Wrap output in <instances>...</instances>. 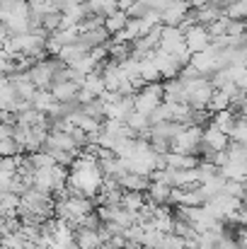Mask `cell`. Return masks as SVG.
Instances as JSON below:
<instances>
[{
  "label": "cell",
  "mask_w": 247,
  "mask_h": 249,
  "mask_svg": "<svg viewBox=\"0 0 247 249\" xmlns=\"http://www.w3.org/2000/svg\"><path fill=\"white\" fill-rule=\"evenodd\" d=\"M184 85H187V104L191 109H209V102L216 92L213 83L206 75H196V78L184 80Z\"/></svg>",
  "instance_id": "obj_1"
},
{
  "label": "cell",
  "mask_w": 247,
  "mask_h": 249,
  "mask_svg": "<svg viewBox=\"0 0 247 249\" xmlns=\"http://www.w3.org/2000/svg\"><path fill=\"white\" fill-rule=\"evenodd\" d=\"M201 136H204V126L199 124H184L179 128V133L172 141V150L174 153H184V155H196L199 158V145H201Z\"/></svg>",
  "instance_id": "obj_2"
},
{
  "label": "cell",
  "mask_w": 247,
  "mask_h": 249,
  "mask_svg": "<svg viewBox=\"0 0 247 249\" xmlns=\"http://www.w3.org/2000/svg\"><path fill=\"white\" fill-rule=\"evenodd\" d=\"M163 83H146L141 89L133 92V104H136V111L151 116L160 104H163Z\"/></svg>",
  "instance_id": "obj_3"
},
{
  "label": "cell",
  "mask_w": 247,
  "mask_h": 249,
  "mask_svg": "<svg viewBox=\"0 0 247 249\" xmlns=\"http://www.w3.org/2000/svg\"><path fill=\"white\" fill-rule=\"evenodd\" d=\"M182 32H184V44H187V49H189L191 53H199V51L209 49L211 41H213L211 34H209V29H206L204 24H189V27H184Z\"/></svg>",
  "instance_id": "obj_4"
},
{
  "label": "cell",
  "mask_w": 247,
  "mask_h": 249,
  "mask_svg": "<svg viewBox=\"0 0 247 249\" xmlns=\"http://www.w3.org/2000/svg\"><path fill=\"white\" fill-rule=\"evenodd\" d=\"M189 7L191 5L187 0H172L165 10H160V24H165V27H179L187 19Z\"/></svg>",
  "instance_id": "obj_5"
},
{
  "label": "cell",
  "mask_w": 247,
  "mask_h": 249,
  "mask_svg": "<svg viewBox=\"0 0 247 249\" xmlns=\"http://www.w3.org/2000/svg\"><path fill=\"white\" fill-rule=\"evenodd\" d=\"M51 89V94L61 102V104H68V102H78V92H80V83L78 80H71V78H66V80H56V83L49 87Z\"/></svg>",
  "instance_id": "obj_6"
},
{
  "label": "cell",
  "mask_w": 247,
  "mask_h": 249,
  "mask_svg": "<svg viewBox=\"0 0 247 249\" xmlns=\"http://www.w3.org/2000/svg\"><path fill=\"white\" fill-rule=\"evenodd\" d=\"M170 194H172V184L160 181V179H151L146 189V198L153 206H170Z\"/></svg>",
  "instance_id": "obj_7"
},
{
  "label": "cell",
  "mask_w": 247,
  "mask_h": 249,
  "mask_svg": "<svg viewBox=\"0 0 247 249\" xmlns=\"http://www.w3.org/2000/svg\"><path fill=\"white\" fill-rule=\"evenodd\" d=\"M116 181H119V186H121L124 191H146L148 184H151V177L138 174V172H129V169H126Z\"/></svg>",
  "instance_id": "obj_8"
},
{
  "label": "cell",
  "mask_w": 247,
  "mask_h": 249,
  "mask_svg": "<svg viewBox=\"0 0 247 249\" xmlns=\"http://www.w3.org/2000/svg\"><path fill=\"white\" fill-rule=\"evenodd\" d=\"M163 97L165 102H187V85H184V80L179 75L170 78V80H163Z\"/></svg>",
  "instance_id": "obj_9"
},
{
  "label": "cell",
  "mask_w": 247,
  "mask_h": 249,
  "mask_svg": "<svg viewBox=\"0 0 247 249\" xmlns=\"http://www.w3.org/2000/svg\"><path fill=\"white\" fill-rule=\"evenodd\" d=\"M76 245L78 249H99L102 235L99 230H92V228H76Z\"/></svg>",
  "instance_id": "obj_10"
},
{
  "label": "cell",
  "mask_w": 247,
  "mask_h": 249,
  "mask_svg": "<svg viewBox=\"0 0 247 249\" xmlns=\"http://www.w3.org/2000/svg\"><path fill=\"white\" fill-rule=\"evenodd\" d=\"M80 39L90 49H95V46H107V44L112 41V34L104 29V24H99V27H95V29L80 32Z\"/></svg>",
  "instance_id": "obj_11"
},
{
  "label": "cell",
  "mask_w": 247,
  "mask_h": 249,
  "mask_svg": "<svg viewBox=\"0 0 247 249\" xmlns=\"http://www.w3.org/2000/svg\"><path fill=\"white\" fill-rule=\"evenodd\" d=\"M126 22H129V12H126V10H114L112 15H107V17H104V29L114 36V34L124 32Z\"/></svg>",
  "instance_id": "obj_12"
},
{
  "label": "cell",
  "mask_w": 247,
  "mask_h": 249,
  "mask_svg": "<svg viewBox=\"0 0 247 249\" xmlns=\"http://www.w3.org/2000/svg\"><path fill=\"white\" fill-rule=\"evenodd\" d=\"M146 203H148L146 191H124V196H121V206H124L126 211H131V213L143 211Z\"/></svg>",
  "instance_id": "obj_13"
},
{
  "label": "cell",
  "mask_w": 247,
  "mask_h": 249,
  "mask_svg": "<svg viewBox=\"0 0 247 249\" xmlns=\"http://www.w3.org/2000/svg\"><path fill=\"white\" fill-rule=\"evenodd\" d=\"M235 119H238V114H235L233 109H223V111H216V114H211V121H209V124H213L216 128H221V131L230 133V128H233Z\"/></svg>",
  "instance_id": "obj_14"
},
{
  "label": "cell",
  "mask_w": 247,
  "mask_h": 249,
  "mask_svg": "<svg viewBox=\"0 0 247 249\" xmlns=\"http://www.w3.org/2000/svg\"><path fill=\"white\" fill-rule=\"evenodd\" d=\"M138 63H141V78H143V83H163L160 71H158V66L153 63V58H151V56L141 58Z\"/></svg>",
  "instance_id": "obj_15"
},
{
  "label": "cell",
  "mask_w": 247,
  "mask_h": 249,
  "mask_svg": "<svg viewBox=\"0 0 247 249\" xmlns=\"http://www.w3.org/2000/svg\"><path fill=\"white\" fill-rule=\"evenodd\" d=\"M85 5H87L90 15H99V17H107V15H112L114 10H119L116 0H87Z\"/></svg>",
  "instance_id": "obj_16"
},
{
  "label": "cell",
  "mask_w": 247,
  "mask_h": 249,
  "mask_svg": "<svg viewBox=\"0 0 247 249\" xmlns=\"http://www.w3.org/2000/svg\"><path fill=\"white\" fill-rule=\"evenodd\" d=\"M191 7H201V5H209V2H213V0H187Z\"/></svg>",
  "instance_id": "obj_17"
}]
</instances>
